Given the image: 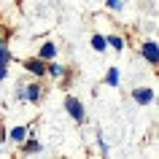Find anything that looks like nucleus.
<instances>
[{
    "instance_id": "obj_1",
    "label": "nucleus",
    "mask_w": 159,
    "mask_h": 159,
    "mask_svg": "<svg viewBox=\"0 0 159 159\" xmlns=\"http://www.w3.org/2000/svg\"><path fill=\"white\" fill-rule=\"evenodd\" d=\"M65 111H67V116L73 119L75 124L86 121V108H84V102L78 100L75 94H67V97H65Z\"/></svg>"
},
{
    "instance_id": "obj_2",
    "label": "nucleus",
    "mask_w": 159,
    "mask_h": 159,
    "mask_svg": "<svg viewBox=\"0 0 159 159\" xmlns=\"http://www.w3.org/2000/svg\"><path fill=\"white\" fill-rule=\"evenodd\" d=\"M22 94H25V102H30V105H38V102L43 100V94H46V89H43L41 78H35V81H30V84L22 86Z\"/></svg>"
},
{
    "instance_id": "obj_3",
    "label": "nucleus",
    "mask_w": 159,
    "mask_h": 159,
    "mask_svg": "<svg viewBox=\"0 0 159 159\" xmlns=\"http://www.w3.org/2000/svg\"><path fill=\"white\" fill-rule=\"evenodd\" d=\"M140 57L148 62L151 67H157L159 65V43L151 38V41H143L140 43Z\"/></svg>"
},
{
    "instance_id": "obj_4",
    "label": "nucleus",
    "mask_w": 159,
    "mask_h": 159,
    "mask_svg": "<svg viewBox=\"0 0 159 159\" xmlns=\"http://www.w3.org/2000/svg\"><path fill=\"white\" fill-rule=\"evenodd\" d=\"M132 100L140 105V108H146V105H151V102L157 100V92H154V86H135L132 92Z\"/></svg>"
},
{
    "instance_id": "obj_5",
    "label": "nucleus",
    "mask_w": 159,
    "mask_h": 159,
    "mask_svg": "<svg viewBox=\"0 0 159 159\" xmlns=\"http://www.w3.org/2000/svg\"><path fill=\"white\" fill-rule=\"evenodd\" d=\"M16 148H19V154H25V157H27V154H41V151H43V143L38 140V135L27 132V138L19 143Z\"/></svg>"
},
{
    "instance_id": "obj_6",
    "label": "nucleus",
    "mask_w": 159,
    "mask_h": 159,
    "mask_svg": "<svg viewBox=\"0 0 159 159\" xmlns=\"http://www.w3.org/2000/svg\"><path fill=\"white\" fill-rule=\"evenodd\" d=\"M22 67H25L30 75H35V78H43V75H46V62H43L41 57H30V59H25V62H22Z\"/></svg>"
},
{
    "instance_id": "obj_7",
    "label": "nucleus",
    "mask_w": 159,
    "mask_h": 159,
    "mask_svg": "<svg viewBox=\"0 0 159 159\" xmlns=\"http://www.w3.org/2000/svg\"><path fill=\"white\" fill-rule=\"evenodd\" d=\"M57 54H59L57 43L46 41V43H41V49H38V54H35V57H41L43 62H49V59H57Z\"/></svg>"
},
{
    "instance_id": "obj_8",
    "label": "nucleus",
    "mask_w": 159,
    "mask_h": 159,
    "mask_svg": "<svg viewBox=\"0 0 159 159\" xmlns=\"http://www.w3.org/2000/svg\"><path fill=\"white\" fill-rule=\"evenodd\" d=\"M67 73V67L62 65V62H59V59H49V62H46V75H51V78H62V75Z\"/></svg>"
},
{
    "instance_id": "obj_9",
    "label": "nucleus",
    "mask_w": 159,
    "mask_h": 159,
    "mask_svg": "<svg viewBox=\"0 0 159 159\" xmlns=\"http://www.w3.org/2000/svg\"><path fill=\"white\" fill-rule=\"evenodd\" d=\"M119 81H121V70H119L116 65L108 67V73H105V78H102V84H105V86H113V89H116Z\"/></svg>"
},
{
    "instance_id": "obj_10",
    "label": "nucleus",
    "mask_w": 159,
    "mask_h": 159,
    "mask_svg": "<svg viewBox=\"0 0 159 159\" xmlns=\"http://www.w3.org/2000/svg\"><path fill=\"white\" fill-rule=\"evenodd\" d=\"M27 132H30V127H11L6 138H8L11 143H16V146H19V143H22V140L27 138Z\"/></svg>"
},
{
    "instance_id": "obj_11",
    "label": "nucleus",
    "mask_w": 159,
    "mask_h": 159,
    "mask_svg": "<svg viewBox=\"0 0 159 159\" xmlns=\"http://www.w3.org/2000/svg\"><path fill=\"white\" fill-rule=\"evenodd\" d=\"M89 46H92L97 54H102V51H108V41H105V35L102 33H94L92 38H89Z\"/></svg>"
},
{
    "instance_id": "obj_12",
    "label": "nucleus",
    "mask_w": 159,
    "mask_h": 159,
    "mask_svg": "<svg viewBox=\"0 0 159 159\" xmlns=\"http://www.w3.org/2000/svg\"><path fill=\"white\" fill-rule=\"evenodd\" d=\"M105 41H108V46L113 51H124V38L121 35H105Z\"/></svg>"
},
{
    "instance_id": "obj_13",
    "label": "nucleus",
    "mask_w": 159,
    "mask_h": 159,
    "mask_svg": "<svg viewBox=\"0 0 159 159\" xmlns=\"http://www.w3.org/2000/svg\"><path fill=\"white\" fill-rule=\"evenodd\" d=\"M105 8L108 11H121L124 8V0H105Z\"/></svg>"
},
{
    "instance_id": "obj_14",
    "label": "nucleus",
    "mask_w": 159,
    "mask_h": 159,
    "mask_svg": "<svg viewBox=\"0 0 159 159\" xmlns=\"http://www.w3.org/2000/svg\"><path fill=\"white\" fill-rule=\"evenodd\" d=\"M97 148H100V154L105 157V154H108V143L102 140V138H97Z\"/></svg>"
},
{
    "instance_id": "obj_15",
    "label": "nucleus",
    "mask_w": 159,
    "mask_h": 159,
    "mask_svg": "<svg viewBox=\"0 0 159 159\" xmlns=\"http://www.w3.org/2000/svg\"><path fill=\"white\" fill-rule=\"evenodd\" d=\"M6 75H8V65H6V62H0V81H3Z\"/></svg>"
},
{
    "instance_id": "obj_16",
    "label": "nucleus",
    "mask_w": 159,
    "mask_h": 159,
    "mask_svg": "<svg viewBox=\"0 0 159 159\" xmlns=\"http://www.w3.org/2000/svg\"><path fill=\"white\" fill-rule=\"evenodd\" d=\"M3 140H6V135H3V138H0V146H3Z\"/></svg>"
},
{
    "instance_id": "obj_17",
    "label": "nucleus",
    "mask_w": 159,
    "mask_h": 159,
    "mask_svg": "<svg viewBox=\"0 0 159 159\" xmlns=\"http://www.w3.org/2000/svg\"><path fill=\"white\" fill-rule=\"evenodd\" d=\"M0 35H3V22H0Z\"/></svg>"
}]
</instances>
